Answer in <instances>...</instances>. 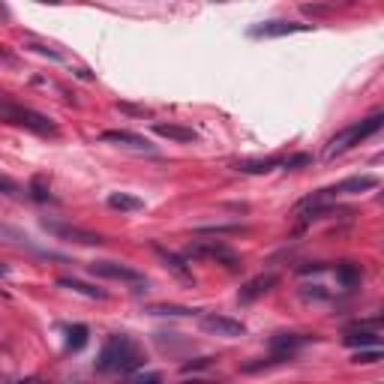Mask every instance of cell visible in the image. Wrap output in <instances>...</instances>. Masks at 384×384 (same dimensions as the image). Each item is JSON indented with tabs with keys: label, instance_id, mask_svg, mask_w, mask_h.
Returning <instances> with one entry per match:
<instances>
[{
	"label": "cell",
	"instance_id": "obj_1",
	"mask_svg": "<svg viewBox=\"0 0 384 384\" xmlns=\"http://www.w3.org/2000/svg\"><path fill=\"white\" fill-rule=\"evenodd\" d=\"M144 363V351L139 349V342L130 340L126 333H114L108 336L103 351H99L96 369L99 372H121V376H132Z\"/></svg>",
	"mask_w": 384,
	"mask_h": 384
},
{
	"label": "cell",
	"instance_id": "obj_8",
	"mask_svg": "<svg viewBox=\"0 0 384 384\" xmlns=\"http://www.w3.org/2000/svg\"><path fill=\"white\" fill-rule=\"evenodd\" d=\"M201 331L213 333V336H225V340H237V336L246 333V327L237 322V318H228V315H201Z\"/></svg>",
	"mask_w": 384,
	"mask_h": 384
},
{
	"label": "cell",
	"instance_id": "obj_7",
	"mask_svg": "<svg viewBox=\"0 0 384 384\" xmlns=\"http://www.w3.org/2000/svg\"><path fill=\"white\" fill-rule=\"evenodd\" d=\"M309 342H315V336H304V333H279V336H273V340H270V349H273L270 363L291 360Z\"/></svg>",
	"mask_w": 384,
	"mask_h": 384
},
{
	"label": "cell",
	"instance_id": "obj_26",
	"mask_svg": "<svg viewBox=\"0 0 384 384\" xmlns=\"http://www.w3.org/2000/svg\"><path fill=\"white\" fill-rule=\"evenodd\" d=\"M378 360H381V349L358 351V354H354V363H378Z\"/></svg>",
	"mask_w": 384,
	"mask_h": 384
},
{
	"label": "cell",
	"instance_id": "obj_2",
	"mask_svg": "<svg viewBox=\"0 0 384 384\" xmlns=\"http://www.w3.org/2000/svg\"><path fill=\"white\" fill-rule=\"evenodd\" d=\"M0 121L6 123H15V126H24V130H30L36 135H58V123L51 121V117H45L40 112H33V108H27L21 103H15V99H9L6 94H0Z\"/></svg>",
	"mask_w": 384,
	"mask_h": 384
},
{
	"label": "cell",
	"instance_id": "obj_11",
	"mask_svg": "<svg viewBox=\"0 0 384 384\" xmlns=\"http://www.w3.org/2000/svg\"><path fill=\"white\" fill-rule=\"evenodd\" d=\"M153 130H157V135H162V139L177 141V144H192V141L198 139L195 130H189V126H180V123H157Z\"/></svg>",
	"mask_w": 384,
	"mask_h": 384
},
{
	"label": "cell",
	"instance_id": "obj_4",
	"mask_svg": "<svg viewBox=\"0 0 384 384\" xmlns=\"http://www.w3.org/2000/svg\"><path fill=\"white\" fill-rule=\"evenodd\" d=\"M186 259H210L216 264H225L228 270H237L241 268V259H237V252L232 246H225L222 241H198L192 243L186 250Z\"/></svg>",
	"mask_w": 384,
	"mask_h": 384
},
{
	"label": "cell",
	"instance_id": "obj_20",
	"mask_svg": "<svg viewBox=\"0 0 384 384\" xmlns=\"http://www.w3.org/2000/svg\"><path fill=\"white\" fill-rule=\"evenodd\" d=\"M157 252L162 255V261H166V268H171V270H175V273H177V277H184V279H189V270L184 268V261H180V259H177V255H171V252H162V250H159V246H157Z\"/></svg>",
	"mask_w": 384,
	"mask_h": 384
},
{
	"label": "cell",
	"instance_id": "obj_3",
	"mask_svg": "<svg viewBox=\"0 0 384 384\" xmlns=\"http://www.w3.org/2000/svg\"><path fill=\"white\" fill-rule=\"evenodd\" d=\"M381 126H384V114L381 112H376L372 117H367V121H358V123L345 126V130H340L331 141L324 144V159H336L340 153L351 150L354 144H360V141H367L369 135H376Z\"/></svg>",
	"mask_w": 384,
	"mask_h": 384
},
{
	"label": "cell",
	"instance_id": "obj_9",
	"mask_svg": "<svg viewBox=\"0 0 384 384\" xmlns=\"http://www.w3.org/2000/svg\"><path fill=\"white\" fill-rule=\"evenodd\" d=\"M313 30V24H304V21H264V24H255L252 27V36L255 40H273V36H291V33H309Z\"/></svg>",
	"mask_w": 384,
	"mask_h": 384
},
{
	"label": "cell",
	"instance_id": "obj_28",
	"mask_svg": "<svg viewBox=\"0 0 384 384\" xmlns=\"http://www.w3.org/2000/svg\"><path fill=\"white\" fill-rule=\"evenodd\" d=\"M135 381H159V372H132Z\"/></svg>",
	"mask_w": 384,
	"mask_h": 384
},
{
	"label": "cell",
	"instance_id": "obj_21",
	"mask_svg": "<svg viewBox=\"0 0 384 384\" xmlns=\"http://www.w3.org/2000/svg\"><path fill=\"white\" fill-rule=\"evenodd\" d=\"M30 195H33L36 201H49V198H51V192H49V184H45V177H42V175L30 180Z\"/></svg>",
	"mask_w": 384,
	"mask_h": 384
},
{
	"label": "cell",
	"instance_id": "obj_14",
	"mask_svg": "<svg viewBox=\"0 0 384 384\" xmlns=\"http://www.w3.org/2000/svg\"><path fill=\"white\" fill-rule=\"evenodd\" d=\"M345 345L351 349H378L381 340H378V331H369V327H360V331H349L345 333Z\"/></svg>",
	"mask_w": 384,
	"mask_h": 384
},
{
	"label": "cell",
	"instance_id": "obj_16",
	"mask_svg": "<svg viewBox=\"0 0 384 384\" xmlns=\"http://www.w3.org/2000/svg\"><path fill=\"white\" fill-rule=\"evenodd\" d=\"M336 279H340L345 288H354L363 279V268L354 261H342V264H336Z\"/></svg>",
	"mask_w": 384,
	"mask_h": 384
},
{
	"label": "cell",
	"instance_id": "obj_18",
	"mask_svg": "<svg viewBox=\"0 0 384 384\" xmlns=\"http://www.w3.org/2000/svg\"><path fill=\"white\" fill-rule=\"evenodd\" d=\"M58 286L69 288V291H78V295H85V297H94V300H105V297H108L103 288H94V286H87V282H78V279H60Z\"/></svg>",
	"mask_w": 384,
	"mask_h": 384
},
{
	"label": "cell",
	"instance_id": "obj_12",
	"mask_svg": "<svg viewBox=\"0 0 384 384\" xmlns=\"http://www.w3.org/2000/svg\"><path fill=\"white\" fill-rule=\"evenodd\" d=\"M376 186H378V177L360 175V177H349V180H342V184H336L333 192H336V195H354V192H369Z\"/></svg>",
	"mask_w": 384,
	"mask_h": 384
},
{
	"label": "cell",
	"instance_id": "obj_31",
	"mask_svg": "<svg viewBox=\"0 0 384 384\" xmlns=\"http://www.w3.org/2000/svg\"><path fill=\"white\" fill-rule=\"evenodd\" d=\"M0 58H3V60H9V54L3 51V45H0Z\"/></svg>",
	"mask_w": 384,
	"mask_h": 384
},
{
	"label": "cell",
	"instance_id": "obj_23",
	"mask_svg": "<svg viewBox=\"0 0 384 384\" xmlns=\"http://www.w3.org/2000/svg\"><path fill=\"white\" fill-rule=\"evenodd\" d=\"M0 195H21V186H18V180H12L9 175H0Z\"/></svg>",
	"mask_w": 384,
	"mask_h": 384
},
{
	"label": "cell",
	"instance_id": "obj_13",
	"mask_svg": "<svg viewBox=\"0 0 384 384\" xmlns=\"http://www.w3.org/2000/svg\"><path fill=\"white\" fill-rule=\"evenodd\" d=\"M277 286V273H268V277H255L252 282H246V288L241 291V304H252L255 297H261L264 291H270Z\"/></svg>",
	"mask_w": 384,
	"mask_h": 384
},
{
	"label": "cell",
	"instance_id": "obj_27",
	"mask_svg": "<svg viewBox=\"0 0 384 384\" xmlns=\"http://www.w3.org/2000/svg\"><path fill=\"white\" fill-rule=\"evenodd\" d=\"M210 363H213V358H201V360H195V363H186V367H184V376H186V372H195V369H204V367H210Z\"/></svg>",
	"mask_w": 384,
	"mask_h": 384
},
{
	"label": "cell",
	"instance_id": "obj_29",
	"mask_svg": "<svg viewBox=\"0 0 384 384\" xmlns=\"http://www.w3.org/2000/svg\"><path fill=\"white\" fill-rule=\"evenodd\" d=\"M36 3H49V6H60L63 0H36Z\"/></svg>",
	"mask_w": 384,
	"mask_h": 384
},
{
	"label": "cell",
	"instance_id": "obj_24",
	"mask_svg": "<svg viewBox=\"0 0 384 384\" xmlns=\"http://www.w3.org/2000/svg\"><path fill=\"white\" fill-rule=\"evenodd\" d=\"M24 49H33L36 54H49L51 60H63V54L60 51H54V49H49V45H40V42H27Z\"/></svg>",
	"mask_w": 384,
	"mask_h": 384
},
{
	"label": "cell",
	"instance_id": "obj_30",
	"mask_svg": "<svg viewBox=\"0 0 384 384\" xmlns=\"http://www.w3.org/2000/svg\"><path fill=\"white\" fill-rule=\"evenodd\" d=\"M6 273H9V268H6V264H0V277H6Z\"/></svg>",
	"mask_w": 384,
	"mask_h": 384
},
{
	"label": "cell",
	"instance_id": "obj_10",
	"mask_svg": "<svg viewBox=\"0 0 384 384\" xmlns=\"http://www.w3.org/2000/svg\"><path fill=\"white\" fill-rule=\"evenodd\" d=\"M99 141H112V144H121V148H130V150H148V153L157 150L144 135L130 132V130H108L99 135Z\"/></svg>",
	"mask_w": 384,
	"mask_h": 384
},
{
	"label": "cell",
	"instance_id": "obj_15",
	"mask_svg": "<svg viewBox=\"0 0 384 384\" xmlns=\"http://www.w3.org/2000/svg\"><path fill=\"white\" fill-rule=\"evenodd\" d=\"M108 207L121 210V213H135V210H144V201L130 192H114V195H108Z\"/></svg>",
	"mask_w": 384,
	"mask_h": 384
},
{
	"label": "cell",
	"instance_id": "obj_25",
	"mask_svg": "<svg viewBox=\"0 0 384 384\" xmlns=\"http://www.w3.org/2000/svg\"><path fill=\"white\" fill-rule=\"evenodd\" d=\"M309 162H313V157H309V153H297V157L282 159V166H286V168H300V166H309Z\"/></svg>",
	"mask_w": 384,
	"mask_h": 384
},
{
	"label": "cell",
	"instance_id": "obj_6",
	"mask_svg": "<svg viewBox=\"0 0 384 384\" xmlns=\"http://www.w3.org/2000/svg\"><path fill=\"white\" fill-rule=\"evenodd\" d=\"M90 273L94 277H103V279H117V282H132V286H144V273L130 268V264H121V261H96L90 264Z\"/></svg>",
	"mask_w": 384,
	"mask_h": 384
},
{
	"label": "cell",
	"instance_id": "obj_22",
	"mask_svg": "<svg viewBox=\"0 0 384 384\" xmlns=\"http://www.w3.org/2000/svg\"><path fill=\"white\" fill-rule=\"evenodd\" d=\"M153 315H195L198 309H189V306H150Z\"/></svg>",
	"mask_w": 384,
	"mask_h": 384
},
{
	"label": "cell",
	"instance_id": "obj_17",
	"mask_svg": "<svg viewBox=\"0 0 384 384\" xmlns=\"http://www.w3.org/2000/svg\"><path fill=\"white\" fill-rule=\"evenodd\" d=\"M282 166V159L270 157V159H246V162H237V171H243V175H264V171Z\"/></svg>",
	"mask_w": 384,
	"mask_h": 384
},
{
	"label": "cell",
	"instance_id": "obj_5",
	"mask_svg": "<svg viewBox=\"0 0 384 384\" xmlns=\"http://www.w3.org/2000/svg\"><path fill=\"white\" fill-rule=\"evenodd\" d=\"M42 228L49 234H54L58 241H69V243H81V246H99L105 243L103 234H94V232H85L78 225H67V222H54V219H42Z\"/></svg>",
	"mask_w": 384,
	"mask_h": 384
},
{
	"label": "cell",
	"instance_id": "obj_19",
	"mask_svg": "<svg viewBox=\"0 0 384 384\" xmlns=\"http://www.w3.org/2000/svg\"><path fill=\"white\" fill-rule=\"evenodd\" d=\"M87 324H76V327H69L67 331V349L69 351H78V349H85V342H87Z\"/></svg>",
	"mask_w": 384,
	"mask_h": 384
}]
</instances>
